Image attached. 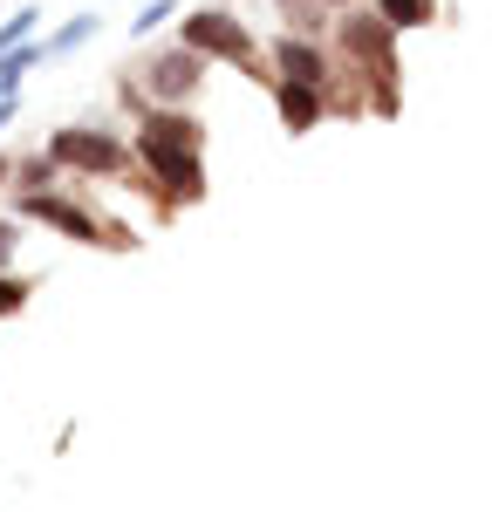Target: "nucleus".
<instances>
[{
	"mask_svg": "<svg viewBox=\"0 0 492 512\" xmlns=\"http://www.w3.org/2000/svg\"><path fill=\"white\" fill-rule=\"evenodd\" d=\"M55 171H62V164L41 151V158H28L21 171H14V178H21V192H48V185H55Z\"/></svg>",
	"mask_w": 492,
	"mask_h": 512,
	"instance_id": "obj_10",
	"label": "nucleus"
},
{
	"mask_svg": "<svg viewBox=\"0 0 492 512\" xmlns=\"http://www.w3.org/2000/svg\"><path fill=\"white\" fill-rule=\"evenodd\" d=\"M376 14H383L390 28H431L438 7H431V0H376Z\"/></svg>",
	"mask_w": 492,
	"mask_h": 512,
	"instance_id": "obj_9",
	"label": "nucleus"
},
{
	"mask_svg": "<svg viewBox=\"0 0 492 512\" xmlns=\"http://www.w3.org/2000/svg\"><path fill=\"white\" fill-rule=\"evenodd\" d=\"M274 62H281L287 82H315V89H328V55L315 48V41H301V35L274 41Z\"/></svg>",
	"mask_w": 492,
	"mask_h": 512,
	"instance_id": "obj_7",
	"label": "nucleus"
},
{
	"mask_svg": "<svg viewBox=\"0 0 492 512\" xmlns=\"http://www.w3.org/2000/svg\"><path fill=\"white\" fill-rule=\"evenodd\" d=\"M281 7H294V0H281Z\"/></svg>",
	"mask_w": 492,
	"mask_h": 512,
	"instance_id": "obj_19",
	"label": "nucleus"
},
{
	"mask_svg": "<svg viewBox=\"0 0 492 512\" xmlns=\"http://www.w3.org/2000/svg\"><path fill=\"white\" fill-rule=\"evenodd\" d=\"M342 48L356 62H369V69H397V28L383 14H349L342 21Z\"/></svg>",
	"mask_w": 492,
	"mask_h": 512,
	"instance_id": "obj_6",
	"label": "nucleus"
},
{
	"mask_svg": "<svg viewBox=\"0 0 492 512\" xmlns=\"http://www.w3.org/2000/svg\"><path fill=\"white\" fill-rule=\"evenodd\" d=\"M199 76H205V55H199V48H164L158 62L144 69V82H151V96H158V103H185V96L199 89Z\"/></svg>",
	"mask_w": 492,
	"mask_h": 512,
	"instance_id": "obj_5",
	"label": "nucleus"
},
{
	"mask_svg": "<svg viewBox=\"0 0 492 512\" xmlns=\"http://www.w3.org/2000/svg\"><path fill=\"white\" fill-rule=\"evenodd\" d=\"M164 14H171V0H151V7H144V14H137V35H151V28H158Z\"/></svg>",
	"mask_w": 492,
	"mask_h": 512,
	"instance_id": "obj_14",
	"label": "nucleus"
},
{
	"mask_svg": "<svg viewBox=\"0 0 492 512\" xmlns=\"http://www.w3.org/2000/svg\"><path fill=\"white\" fill-rule=\"evenodd\" d=\"M96 35V14H76V21H69V28H62V35L48 41V55H69V48H82V41Z\"/></svg>",
	"mask_w": 492,
	"mask_h": 512,
	"instance_id": "obj_12",
	"label": "nucleus"
},
{
	"mask_svg": "<svg viewBox=\"0 0 492 512\" xmlns=\"http://www.w3.org/2000/svg\"><path fill=\"white\" fill-rule=\"evenodd\" d=\"M28 294H35V280H21V274H7V267H0V315H21V308H28Z\"/></svg>",
	"mask_w": 492,
	"mask_h": 512,
	"instance_id": "obj_11",
	"label": "nucleus"
},
{
	"mask_svg": "<svg viewBox=\"0 0 492 512\" xmlns=\"http://www.w3.org/2000/svg\"><path fill=\"white\" fill-rule=\"evenodd\" d=\"M28 28H35V14H14V21L0 28V55H7V48H21V35H28Z\"/></svg>",
	"mask_w": 492,
	"mask_h": 512,
	"instance_id": "obj_13",
	"label": "nucleus"
},
{
	"mask_svg": "<svg viewBox=\"0 0 492 512\" xmlns=\"http://www.w3.org/2000/svg\"><path fill=\"white\" fill-rule=\"evenodd\" d=\"M21 212H28V219H41V226H48V233H69V239H82V246H103V219H89V212H82V205H69V198H55V192H28L21 198Z\"/></svg>",
	"mask_w": 492,
	"mask_h": 512,
	"instance_id": "obj_4",
	"label": "nucleus"
},
{
	"mask_svg": "<svg viewBox=\"0 0 492 512\" xmlns=\"http://www.w3.org/2000/svg\"><path fill=\"white\" fill-rule=\"evenodd\" d=\"M185 48L219 55V62H253V35H246L233 14H219V7H199V14L185 21Z\"/></svg>",
	"mask_w": 492,
	"mask_h": 512,
	"instance_id": "obj_3",
	"label": "nucleus"
},
{
	"mask_svg": "<svg viewBox=\"0 0 492 512\" xmlns=\"http://www.w3.org/2000/svg\"><path fill=\"white\" fill-rule=\"evenodd\" d=\"M274 103H281V123H287V130H315V123H322V89H315V82H287L281 76Z\"/></svg>",
	"mask_w": 492,
	"mask_h": 512,
	"instance_id": "obj_8",
	"label": "nucleus"
},
{
	"mask_svg": "<svg viewBox=\"0 0 492 512\" xmlns=\"http://www.w3.org/2000/svg\"><path fill=\"white\" fill-rule=\"evenodd\" d=\"M7 178H14V164H7V158H0V185H7Z\"/></svg>",
	"mask_w": 492,
	"mask_h": 512,
	"instance_id": "obj_17",
	"label": "nucleus"
},
{
	"mask_svg": "<svg viewBox=\"0 0 492 512\" xmlns=\"http://www.w3.org/2000/svg\"><path fill=\"white\" fill-rule=\"evenodd\" d=\"M137 158H144L151 178H158V192H171L178 205H192V198L205 192L199 144H171V137H144V130H137Z\"/></svg>",
	"mask_w": 492,
	"mask_h": 512,
	"instance_id": "obj_1",
	"label": "nucleus"
},
{
	"mask_svg": "<svg viewBox=\"0 0 492 512\" xmlns=\"http://www.w3.org/2000/svg\"><path fill=\"white\" fill-rule=\"evenodd\" d=\"M7 117H14V96H0V130H7Z\"/></svg>",
	"mask_w": 492,
	"mask_h": 512,
	"instance_id": "obj_16",
	"label": "nucleus"
},
{
	"mask_svg": "<svg viewBox=\"0 0 492 512\" xmlns=\"http://www.w3.org/2000/svg\"><path fill=\"white\" fill-rule=\"evenodd\" d=\"M14 246H21V233H14V219H0V267L14 260Z\"/></svg>",
	"mask_w": 492,
	"mask_h": 512,
	"instance_id": "obj_15",
	"label": "nucleus"
},
{
	"mask_svg": "<svg viewBox=\"0 0 492 512\" xmlns=\"http://www.w3.org/2000/svg\"><path fill=\"white\" fill-rule=\"evenodd\" d=\"M328 7H356V0H328Z\"/></svg>",
	"mask_w": 492,
	"mask_h": 512,
	"instance_id": "obj_18",
	"label": "nucleus"
},
{
	"mask_svg": "<svg viewBox=\"0 0 492 512\" xmlns=\"http://www.w3.org/2000/svg\"><path fill=\"white\" fill-rule=\"evenodd\" d=\"M48 158L62 164V171H89V178H110V171H123V144L110 137V130L69 123V130H55V137H48Z\"/></svg>",
	"mask_w": 492,
	"mask_h": 512,
	"instance_id": "obj_2",
	"label": "nucleus"
}]
</instances>
